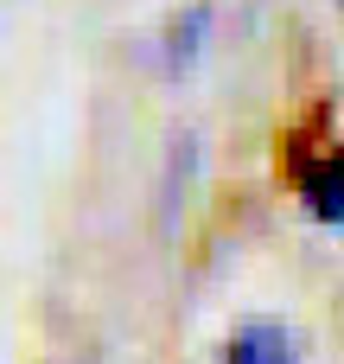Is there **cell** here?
<instances>
[{"instance_id": "6da1fadb", "label": "cell", "mask_w": 344, "mask_h": 364, "mask_svg": "<svg viewBox=\"0 0 344 364\" xmlns=\"http://www.w3.org/2000/svg\"><path fill=\"white\" fill-rule=\"evenodd\" d=\"M300 358H306V346L281 314H243L217 346V364H300Z\"/></svg>"}, {"instance_id": "7a4b0ae2", "label": "cell", "mask_w": 344, "mask_h": 364, "mask_svg": "<svg viewBox=\"0 0 344 364\" xmlns=\"http://www.w3.org/2000/svg\"><path fill=\"white\" fill-rule=\"evenodd\" d=\"M294 179H300V198H306V211H313V218L344 224V147H319Z\"/></svg>"}, {"instance_id": "3957f363", "label": "cell", "mask_w": 344, "mask_h": 364, "mask_svg": "<svg viewBox=\"0 0 344 364\" xmlns=\"http://www.w3.org/2000/svg\"><path fill=\"white\" fill-rule=\"evenodd\" d=\"M211 19H217V0H185V6L166 19V70H185V64L204 51Z\"/></svg>"}]
</instances>
